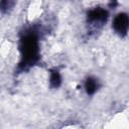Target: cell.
<instances>
[{"instance_id": "cell-2", "label": "cell", "mask_w": 129, "mask_h": 129, "mask_svg": "<svg viewBox=\"0 0 129 129\" xmlns=\"http://www.w3.org/2000/svg\"><path fill=\"white\" fill-rule=\"evenodd\" d=\"M85 88H86V91H87L88 94H94L97 91V88H98L97 80L93 79V78H89L86 82Z\"/></svg>"}, {"instance_id": "cell-1", "label": "cell", "mask_w": 129, "mask_h": 129, "mask_svg": "<svg viewBox=\"0 0 129 129\" xmlns=\"http://www.w3.org/2000/svg\"><path fill=\"white\" fill-rule=\"evenodd\" d=\"M113 27L118 33H125L129 28V17L126 14H118L113 21Z\"/></svg>"}]
</instances>
